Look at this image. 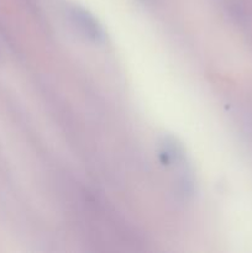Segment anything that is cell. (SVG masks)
<instances>
[{"mask_svg": "<svg viewBox=\"0 0 252 253\" xmlns=\"http://www.w3.org/2000/svg\"><path fill=\"white\" fill-rule=\"evenodd\" d=\"M69 17L72 20V24L89 41L94 42V43H103L105 41L106 35L104 27L88 10L74 6L69 10Z\"/></svg>", "mask_w": 252, "mask_h": 253, "instance_id": "6da1fadb", "label": "cell"}, {"mask_svg": "<svg viewBox=\"0 0 252 253\" xmlns=\"http://www.w3.org/2000/svg\"><path fill=\"white\" fill-rule=\"evenodd\" d=\"M160 158L163 165L174 166L183 163L184 150L177 138L172 136H165L160 142Z\"/></svg>", "mask_w": 252, "mask_h": 253, "instance_id": "7a4b0ae2", "label": "cell"}]
</instances>
